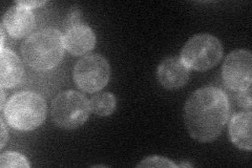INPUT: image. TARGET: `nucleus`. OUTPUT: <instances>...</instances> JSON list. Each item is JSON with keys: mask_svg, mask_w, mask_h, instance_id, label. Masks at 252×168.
<instances>
[{"mask_svg": "<svg viewBox=\"0 0 252 168\" xmlns=\"http://www.w3.org/2000/svg\"><path fill=\"white\" fill-rule=\"evenodd\" d=\"M229 118V100L224 91L205 86L193 92L184 106V122L190 137L201 143L215 141Z\"/></svg>", "mask_w": 252, "mask_h": 168, "instance_id": "obj_1", "label": "nucleus"}, {"mask_svg": "<svg viewBox=\"0 0 252 168\" xmlns=\"http://www.w3.org/2000/svg\"><path fill=\"white\" fill-rule=\"evenodd\" d=\"M64 49L61 32L46 28L29 36L21 45V55L30 67L36 70H49L61 62Z\"/></svg>", "mask_w": 252, "mask_h": 168, "instance_id": "obj_2", "label": "nucleus"}, {"mask_svg": "<svg viewBox=\"0 0 252 168\" xmlns=\"http://www.w3.org/2000/svg\"><path fill=\"white\" fill-rule=\"evenodd\" d=\"M47 114L45 99L33 92H20L13 95L2 109L6 123L14 130L29 132L38 129Z\"/></svg>", "mask_w": 252, "mask_h": 168, "instance_id": "obj_3", "label": "nucleus"}, {"mask_svg": "<svg viewBox=\"0 0 252 168\" xmlns=\"http://www.w3.org/2000/svg\"><path fill=\"white\" fill-rule=\"evenodd\" d=\"M90 101L76 91L60 93L52 102L53 121L63 130H75L83 125L91 114Z\"/></svg>", "mask_w": 252, "mask_h": 168, "instance_id": "obj_4", "label": "nucleus"}, {"mask_svg": "<svg viewBox=\"0 0 252 168\" xmlns=\"http://www.w3.org/2000/svg\"><path fill=\"white\" fill-rule=\"evenodd\" d=\"M223 57V45L220 40L209 34L191 37L181 52L180 58L190 69L207 70L215 67Z\"/></svg>", "mask_w": 252, "mask_h": 168, "instance_id": "obj_5", "label": "nucleus"}, {"mask_svg": "<svg viewBox=\"0 0 252 168\" xmlns=\"http://www.w3.org/2000/svg\"><path fill=\"white\" fill-rule=\"evenodd\" d=\"M110 66L108 61L99 54L84 56L74 68V81L77 86L86 93L101 91L109 81Z\"/></svg>", "mask_w": 252, "mask_h": 168, "instance_id": "obj_6", "label": "nucleus"}, {"mask_svg": "<svg viewBox=\"0 0 252 168\" xmlns=\"http://www.w3.org/2000/svg\"><path fill=\"white\" fill-rule=\"evenodd\" d=\"M224 84L233 92L250 89L252 84V55L247 50H235L227 55L222 67Z\"/></svg>", "mask_w": 252, "mask_h": 168, "instance_id": "obj_7", "label": "nucleus"}, {"mask_svg": "<svg viewBox=\"0 0 252 168\" xmlns=\"http://www.w3.org/2000/svg\"><path fill=\"white\" fill-rule=\"evenodd\" d=\"M190 71L180 57L171 56L165 58L157 69V77L160 84L166 90H178L184 86Z\"/></svg>", "mask_w": 252, "mask_h": 168, "instance_id": "obj_8", "label": "nucleus"}, {"mask_svg": "<svg viewBox=\"0 0 252 168\" xmlns=\"http://www.w3.org/2000/svg\"><path fill=\"white\" fill-rule=\"evenodd\" d=\"M63 42L68 53L75 56H81L94 49L96 44V35L89 26L79 22L65 29Z\"/></svg>", "mask_w": 252, "mask_h": 168, "instance_id": "obj_9", "label": "nucleus"}, {"mask_svg": "<svg viewBox=\"0 0 252 168\" xmlns=\"http://www.w3.org/2000/svg\"><path fill=\"white\" fill-rule=\"evenodd\" d=\"M35 26V16L30 9L15 4L4 14L2 27L11 37L23 38L31 34Z\"/></svg>", "mask_w": 252, "mask_h": 168, "instance_id": "obj_10", "label": "nucleus"}, {"mask_svg": "<svg viewBox=\"0 0 252 168\" xmlns=\"http://www.w3.org/2000/svg\"><path fill=\"white\" fill-rule=\"evenodd\" d=\"M25 76V68L19 57L9 49L0 51V84L3 89L18 85Z\"/></svg>", "mask_w": 252, "mask_h": 168, "instance_id": "obj_11", "label": "nucleus"}, {"mask_svg": "<svg viewBox=\"0 0 252 168\" xmlns=\"http://www.w3.org/2000/svg\"><path fill=\"white\" fill-rule=\"evenodd\" d=\"M251 111H242L232 117L229 124V137L231 142L240 149L251 150Z\"/></svg>", "mask_w": 252, "mask_h": 168, "instance_id": "obj_12", "label": "nucleus"}, {"mask_svg": "<svg viewBox=\"0 0 252 168\" xmlns=\"http://www.w3.org/2000/svg\"><path fill=\"white\" fill-rule=\"evenodd\" d=\"M116 97L110 93H100L91 99V110L99 117H107L114 113L116 108Z\"/></svg>", "mask_w": 252, "mask_h": 168, "instance_id": "obj_13", "label": "nucleus"}, {"mask_svg": "<svg viewBox=\"0 0 252 168\" xmlns=\"http://www.w3.org/2000/svg\"><path fill=\"white\" fill-rule=\"evenodd\" d=\"M0 167H22L30 168L31 164L26 156L15 151H9L0 156Z\"/></svg>", "mask_w": 252, "mask_h": 168, "instance_id": "obj_14", "label": "nucleus"}, {"mask_svg": "<svg viewBox=\"0 0 252 168\" xmlns=\"http://www.w3.org/2000/svg\"><path fill=\"white\" fill-rule=\"evenodd\" d=\"M138 167H165V168H175L179 167L176 163H173L171 160L160 157V156H153L148 157L144 160H142V162L138 164Z\"/></svg>", "mask_w": 252, "mask_h": 168, "instance_id": "obj_15", "label": "nucleus"}, {"mask_svg": "<svg viewBox=\"0 0 252 168\" xmlns=\"http://www.w3.org/2000/svg\"><path fill=\"white\" fill-rule=\"evenodd\" d=\"M236 101H238L239 105L247 108L250 110L251 108V87L250 89H247L245 91H241V92H236Z\"/></svg>", "mask_w": 252, "mask_h": 168, "instance_id": "obj_16", "label": "nucleus"}, {"mask_svg": "<svg viewBox=\"0 0 252 168\" xmlns=\"http://www.w3.org/2000/svg\"><path fill=\"white\" fill-rule=\"evenodd\" d=\"M80 18H81L80 10H76V11H73L72 13H69L65 19L64 28L66 29L68 27H72V26L76 25V23H79L80 22Z\"/></svg>", "mask_w": 252, "mask_h": 168, "instance_id": "obj_17", "label": "nucleus"}, {"mask_svg": "<svg viewBox=\"0 0 252 168\" xmlns=\"http://www.w3.org/2000/svg\"><path fill=\"white\" fill-rule=\"evenodd\" d=\"M45 3V1H35V0H26V1H16L15 4L27 7V9H34V7L41 6Z\"/></svg>", "mask_w": 252, "mask_h": 168, "instance_id": "obj_18", "label": "nucleus"}, {"mask_svg": "<svg viewBox=\"0 0 252 168\" xmlns=\"http://www.w3.org/2000/svg\"><path fill=\"white\" fill-rule=\"evenodd\" d=\"M0 124H1V144H0V148H3L6 144V141H7V133H6L5 125H4L2 118H1V120H0Z\"/></svg>", "mask_w": 252, "mask_h": 168, "instance_id": "obj_19", "label": "nucleus"}, {"mask_svg": "<svg viewBox=\"0 0 252 168\" xmlns=\"http://www.w3.org/2000/svg\"><path fill=\"white\" fill-rule=\"evenodd\" d=\"M4 101H5V95H4L3 87H1V110H2V109L4 108V106H5Z\"/></svg>", "mask_w": 252, "mask_h": 168, "instance_id": "obj_20", "label": "nucleus"}]
</instances>
